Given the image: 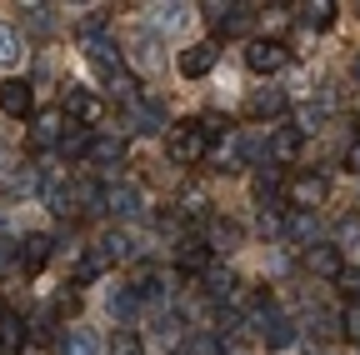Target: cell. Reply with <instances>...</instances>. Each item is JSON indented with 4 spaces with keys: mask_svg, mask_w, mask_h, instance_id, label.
I'll return each mask as SVG.
<instances>
[{
    "mask_svg": "<svg viewBox=\"0 0 360 355\" xmlns=\"http://www.w3.org/2000/svg\"><path fill=\"white\" fill-rule=\"evenodd\" d=\"M80 35H85V56H90V65L105 70V75H120V46H115L110 35H101V15H90Z\"/></svg>",
    "mask_w": 360,
    "mask_h": 355,
    "instance_id": "6da1fadb",
    "label": "cell"
},
{
    "mask_svg": "<svg viewBox=\"0 0 360 355\" xmlns=\"http://www.w3.org/2000/svg\"><path fill=\"white\" fill-rule=\"evenodd\" d=\"M165 150H170V160H175V165H195V160L210 150L205 130H200V120H191V125H175V130H170V141H165Z\"/></svg>",
    "mask_w": 360,
    "mask_h": 355,
    "instance_id": "7a4b0ae2",
    "label": "cell"
},
{
    "mask_svg": "<svg viewBox=\"0 0 360 355\" xmlns=\"http://www.w3.org/2000/svg\"><path fill=\"white\" fill-rule=\"evenodd\" d=\"M60 115H70V120L85 130V125H96V120L105 115V101H101L96 91H85V85H75V91H65V110H60Z\"/></svg>",
    "mask_w": 360,
    "mask_h": 355,
    "instance_id": "3957f363",
    "label": "cell"
},
{
    "mask_svg": "<svg viewBox=\"0 0 360 355\" xmlns=\"http://www.w3.org/2000/svg\"><path fill=\"white\" fill-rule=\"evenodd\" d=\"M205 15L220 35H245L255 25V6H205Z\"/></svg>",
    "mask_w": 360,
    "mask_h": 355,
    "instance_id": "277c9868",
    "label": "cell"
},
{
    "mask_svg": "<svg viewBox=\"0 0 360 355\" xmlns=\"http://www.w3.org/2000/svg\"><path fill=\"white\" fill-rule=\"evenodd\" d=\"M215 60H220V46L215 40H200V46H191V51H180V75L186 80H200V75H210L215 70Z\"/></svg>",
    "mask_w": 360,
    "mask_h": 355,
    "instance_id": "5b68a950",
    "label": "cell"
},
{
    "mask_svg": "<svg viewBox=\"0 0 360 355\" xmlns=\"http://www.w3.org/2000/svg\"><path fill=\"white\" fill-rule=\"evenodd\" d=\"M245 65H250L255 75H276V70L285 65V46H281V40H250Z\"/></svg>",
    "mask_w": 360,
    "mask_h": 355,
    "instance_id": "8992f818",
    "label": "cell"
},
{
    "mask_svg": "<svg viewBox=\"0 0 360 355\" xmlns=\"http://www.w3.org/2000/svg\"><path fill=\"white\" fill-rule=\"evenodd\" d=\"M326 195H330V181L321 170H310V175H300V181L290 186V200L300 205V210H315V205H326Z\"/></svg>",
    "mask_w": 360,
    "mask_h": 355,
    "instance_id": "52a82bcc",
    "label": "cell"
},
{
    "mask_svg": "<svg viewBox=\"0 0 360 355\" xmlns=\"http://www.w3.org/2000/svg\"><path fill=\"white\" fill-rule=\"evenodd\" d=\"M125 125L130 130H165V105L160 101H130V110H125Z\"/></svg>",
    "mask_w": 360,
    "mask_h": 355,
    "instance_id": "ba28073f",
    "label": "cell"
},
{
    "mask_svg": "<svg viewBox=\"0 0 360 355\" xmlns=\"http://www.w3.org/2000/svg\"><path fill=\"white\" fill-rule=\"evenodd\" d=\"M0 110H6V115H15V120H25V115L35 110L30 85H25V80H6V85H0Z\"/></svg>",
    "mask_w": 360,
    "mask_h": 355,
    "instance_id": "9c48e42d",
    "label": "cell"
},
{
    "mask_svg": "<svg viewBox=\"0 0 360 355\" xmlns=\"http://www.w3.org/2000/svg\"><path fill=\"white\" fill-rule=\"evenodd\" d=\"M340 265H345V260H340L335 245H310V250H305V271H310V276L335 280V276H340Z\"/></svg>",
    "mask_w": 360,
    "mask_h": 355,
    "instance_id": "30bf717a",
    "label": "cell"
},
{
    "mask_svg": "<svg viewBox=\"0 0 360 355\" xmlns=\"http://www.w3.org/2000/svg\"><path fill=\"white\" fill-rule=\"evenodd\" d=\"M265 155H270V160H295V155H300V130H295V125L270 130V136H265Z\"/></svg>",
    "mask_w": 360,
    "mask_h": 355,
    "instance_id": "8fae6325",
    "label": "cell"
},
{
    "mask_svg": "<svg viewBox=\"0 0 360 355\" xmlns=\"http://www.w3.org/2000/svg\"><path fill=\"white\" fill-rule=\"evenodd\" d=\"M130 46H135V65H141L146 75L160 70V40H155V30H135Z\"/></svg>",
    "mask_w": 360,
    "mask_h": 355,
    "instance_id": "7c38bea8",
    "label": "cell"
},
{
    "mask_svg": "<svg viewBox=\"0 0 360 355\" xmlns=\"http://www.w3.org/2000/svg\"><path fill=\"white\" fill-rule=\"evenodd\" d=\"M96 250H101V260H105V265H120V260H130V255H135V240H130L125 231H105V240H101Z\"/></svg>",
    "mask_w": 360,
    "mask_h": 355,
    "instance_id": "4fadbf2b",
    "label": "cell"
},
{
    "mask_svg": "<svg viewBox=\"0 0 360 355\" xmlns=\"http://www.w3.org/2000/svg\"><path fill=\"white\" fill-rule=\"evenodd\" d=\"M101 200H105V210H115V215H141V191H135V186H110Z\"/></svg>",
    "mask_w": 360,
    "mask_h": 355,
    "instance_id": "5bb4252c",
    "label": "cell"
},
{
    "mask_svg": "<svg viewBox=\"0 0 360 355\" xmlns=\"http://www.w3.org/2000/svg\"><path fill=\"white\" fill-rule=\"evenodd\" d=\"M281 110H285V91H281V85H265V91L250 96V115H260V120L281 115Z\"/></svg>",
    "mask_w": 360,
    "mask_h": 355,
    "instance_id": "9a60e30c",
    "label": "cell"
},
{
    "mask_svg": "<svg viewBox=\"0 0 360 355\" xmlns=\"http://www.w3.org/2000/svg\"><path fill=\"white\" fill-rule=\"evenodd\" d=\"M60 125H65L60 110H40V115H35V130H30V141H35V146H56V141H60Z\"/></svg>",
    "mask_w": 360,
    "mask_h": 355,
    "instance_id": "2e32d148",
    "label": "cell"
},
{
    "mask_svg": "<svg viewBox=\"0 0 360 355\" xmlns=\"http://www.w3.org/2000/svg\"><path fill=\"white\" fill-rule=\"evenodd\" d=\"M240 245V226L236 220H210V240H205V250H225L231 255Z\"/></svg>",
    "mask_w": 360,
    "mask_h": 355,
    "instance_id": "e0dca14e",
    "label": "cell"
},
{
    "mask_svg": "<svg viewBox=\"0 0 360 355\" xmlns=\"http://www.w3.org/2000/svg\"><path fill=\"white\" fill-rule=\"evenodd\" d=\"M175 265H180V271H205V265H210L205 240H180L175 245Z\"/></svg>",
    "mask_w": 360,
    "mask_h": 355,
    "instance_id": "ac0fdd59",
    "label": "cell"
},
{
    "mask_svg": "<svg viewBox=\"0 0 360 355\" xmlns=\"http://www.w3.org/2000/svg\"><path fill=\"white\" fill-rule=\"evenodd\" d=\"M45 260H51V235H25L20 240V265L25 271H40Z\"/></svg>",
    "mask_w": 360,
    "mask_h": 355,
    "instance_id": "d6986e66",
    "label": "cell"
},
{
    "mask_svg": "<svg viewBox=\"0 0 360 355\" xmlns=\"http://www.w3.org/2000/svg\"><path fill=\"white\" fill-rule=\"evenodd\" d=\"M105 350H110V355H146V340H141V330H130V325H120V330H110Z\"/></svg>",
    "mask_w": 360,
    "mask_h": 355,
    "instance_id": "ffe728a7",
    "label": "cell"
},
{
    "mask_svg": "<svg viewBox=\"0 0 360 355\" xmlns=\"http://www.w3.org/2000/svg\"><path fill=\"white\" fill-rule=\"evenodd\" d=\"M20 56H25V46H20V30H15V25H0V70L20 65Z\"/></svg>",
    "mask_w": 360,
    "mask_h": 355,
    "instance_id": "44dd1931",
    "label": "cell"
},
{
    "mask_svg": "<svg viewBox=\"0 0 360 355\" xmlns=\"http://www.w3.org/2000/svg\"><path fill=\"white\" fill-rule=\"evenodd\" d=\"M60 355H101V335L96 330H70L60 340Z\"/></svg>",
    "mask_w": 360,
    "mask_h": 355,
    "instance_id": "7402d4cb",
    "label": "cell"
},
{
    "mask_svg": "<svg viewBox=\"0 0 360 355\" xmlns=\"http://www.w3.org/2000/svg\"><path fill=\"white\" fill-rule=\"evenodd\" d=\"M120 155H125V141H120V136L90 141V160H96V165H120Z\"/></svg>",
    "mask_w": 360,
    "mask_h": 355,
    "instance_id": "603a6c76",
    "label": "cell"
},
{
    "mask_svg": "<svg viewBox=\"0 0 360 355\" xmlns=\"http://www.w3.org/2000/svg\"><path fill=\"white\" fill-rule=\"evenodd\" d=\"M0 345H6V350L25 345V321L15 316V310H0Z\"/></svg>",
    "mask_w": 360,
    "mask_h": 355,
    "instance_id": "cb8c5ba5",
    "label": "cell"
},
{
    "mask_svg": "<svg viewBox=\"0 0 360 355\" xmlns=\"http://www.w3.org/2000/svg\"><path fill=\"white\" fill-rule=\"evenodd\" d=\"M205 295H210V300H231V295H236V276L220 271V265H215V271H205Z\"/></svg>",
    "mask_w": 360,
    "mask_h": 355,
    "instance_id": "d4e9b609",
    "label": "cell"
},
{
    "mask_svg": "<svg viewBox=\"0 0 360 355\" xmlns=\"http://www.w3.org/2000/svg\"><path fill=\"white\" fill-rule=\"evenodd\" d=\"M56 146H60V155H85V150H90V130H80V125H75V130H65Z\"/></svg>",
    "mask_w": 360,
    "mask_h": 355,
    "instance_id": "484cf974",
    "label": "cell"
},
{
    "mask_svg": "<svg viewBox=\"0 0 360 355\" xmlns=\"http://www.w3.org/2000/svg\"><path fill=\"white\" fill-rule=\"evenodd\" d=\"M305 20H310L315 30H326V25L335 20V6H330V0H310V6H305Z\"/></svg>",
    "mask_w": 360,
    "mask_h": 355,
    "instance_id": "4316f807",
    "label": "cell"
},
{
    "mask_svg": "<svg viewBox=\"0 0 360 355\" xmlns=\"http://www.w3.org/2000/svg\"><path fill=\"white\" fill-rule=\"evenodd\" d=\"M276 191H281V175L270 170V165H260V170H255V195H260V205L276 195Z\"/></svg>",
    "mask_w": 360,
    "mask_h": 355,
    "instance_id": "83f0119b",
    "label": "cell"
},
{
    "mask_svg": "<svg viewBox=\"0 0 360 355\" xmlns=\"http://www.w3.org/2000/svg\"><path fill=\"white\" fill-rule=\"evenodd\" d=\"M220 350H225V345H220V335H205V330L186 340V355H220Z\"/></svg>",
    "mask_w": 360,
    "mask_h": 355,
    "instance_id": "f1b7e54d",
    "label": "cell"
},
{
    "mask_svg": "<svg viewBox=\"0 0 360 355\" xmlns=\"http://www.w3.org/2000/svg\"><path fill=\"white\" fill-rule=\"evenodd\" d=\"M340 330H345V340H355V345H360V300H350V305H345Z\"/></svg>",
    "mask_w": 360,
    "mask_h": 355,
    "instance_id": "f546056e",
    "label": "cell"
},
{
    "mask_svg": "<svg viewBox=\"0 0 360 355\" xmlns=\"http://www.w3.org/2000/svg\"><path fill=\"white\" fill-rule=\"evenodd\" d=\"M135 305H141V300L130 295V285H125V290H110V310H115L120 321H125V316H135Z\"/></svg>",
    "mask_w": 360,
    "mask_h": 355,
    "instance_id": "4dcf8cb0",
    "label": "cell"
},
{
    "mask_svg": "<svg viewBox=\"0 0 360 355\" xmlns=\"http://www.w3.org/2000/svg\"><path fill=\"white\" fill-rule=\"evenodd\" d=\"M260 235H281V215H276V200H265V210H260Z\"/></svg>",
    "mask_w": 360,
    "mask_h": 355,
    "instance_id": "1f68e13d",
    "label": "cell"
},
{
    "mask_svg": "<svg viewBox=\"0 0 360 355\" xmlns=\"http://www.w3.org/2000/svg\"><path fill=\"white\" fill-rule=\"evenodd\" d=\"M155 11H160V25H165V30H175V25H186V20H191L186 6H155Z\"/></svg>",
    "mask_w": 360,
    "mask_h": 355,
    "instance_id": "d6a6232c",
    "label": "cell"
},
{
    "mask_svg": "<svg viewBox=\"0 0 360 355\" xmlns=\"http://www.w3.org/2000/svg\"><path fill=\"white\" fill-rule=\"evenodd\" d=\"M315 231H321V226H315V215L305 210V215H290V235H300V240H310Z\"/></svg>",
    "mask_w": 360,
    "mask_h": 355,
    "instance_id": "836d02e7",
    "label": "cell"
},
{
    "mask_svg": "<svg viewBox=\"0 0 360 355\" xmlns=\"http://www.w3.org/2000/svg\"><path fill=\"white\" fill-rule=\"evenodd\" d=\"M340 245H360V215H345L340 220Z\"/></svg>",
    "mask_w": 360,
    "mask_h": 355,
    "instance_id": "e575fe53",
    "label": "cell"
},
{
    "mask_svg": "<svg viewBox=\"0 0 360 355\" xmlns=\"http://www.w3.org/2000/svg\"><path fill=\"white\" fill-rule=\"evenodd\" d=\"M30 11V25L35 30H51V6H25Z\"/></svg>",
    "mask_w": 360,
    "mask_h": 355,
    "instance_id": "d590c367",
    "label": "cell"
},
{
    "mask_svg": "<svg viewBox=\"0 0 360 355\" xmlns=\"http://www.w3.org/2000/svg\"><path fill=\"white\" fill-rule=\"evenodd\" d=\"M335 280H340L345 290H355V295H360V271H355V265H340V276H335Z\"/></svg>",
    "mask_w": 360,
    "mask_h": 355,
    "instance_id": "8d00e7d4",
    "label": "cell"
},
{
    "mask_svg": "<svg viewBox=\"0 0 360 355\" xmlns=\"http://www.w3.org/2000/svg\"><path fill=\"white\" fill-rule=\"evenodd\" d=\"M160 345H180V325L175 321H160Z\"/></svg>",
    "mask_w": 360,
    "mask_h": 355,
    "instance_id": "74e56055",
    "label": "cell"
},
{
    "mask_svg": "<svg viewBox=\"0 0 360 355\" xmlns=\"http://www.w3.org/2000/svg\"><path fill=\"white\" fill-rule=\"evenodd\" d=\"M345 165H350V170H360V141H350V150H345Z\"/></svg>",
    "mask_w": 360,
    "mask_h": 355,
    "instance_id": "f35d334b",
    "label": "cell"
},
{
    "mask_svg": "<svg viewBox=\"0 0 360 355\" xmlns=\"http://www.w3.org/2000/svg\"><path fill=\"white\" fill-rule=\"evenodd\" d=\"M6 255H11V250H6V245H0V265H6Z\"/></svg>",
    "mask_w": 360,
    "mask_h": 355,
    "instance_id": "ab89813d",
    "label": "cell"
}]
</instances>
